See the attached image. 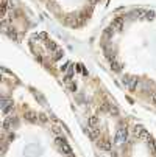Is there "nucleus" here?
I'll return each instance as SVG.
<instances>
[{
    "mask_svg": "<svg viewBox=\"0 0 156 157\" xmlns=\"http://www.w3.org/2000/svg\"><path fill=\"white\" fill-rule=\"evenodd\" d=\"M128 139V131H127V128L125 126H120L119 129H117V132H116V137H114V143L116 145H122V143H125Z\"/></svg>",
    "mask_w": 156,
    "mask_h": 157,
    "instance_id": "obj_1",
    "label": "nucleus"
},
{
    "mask_svg": "<svg viewBox=\"0 0 156 157\" xmlns=\"http://www.w3.org/2000/svg\"><path fill=\"white\" fill-rule=\"evenodd\" d=\"M123 84L128 86L130 89H134L136 84H138V78H136V76H131V75H127V76H123Z\"/></svg>",
    "mask_w": 156,
    "mask_h": 157,
    "instance_id": "obj_2",
    "label": "nucleus"
},
{
    "mask_svg": "<svg viewBox=\"0 0 156 157\" xmlns=\"http://www.w3.org/2000/svg\"><path fill=\"white\" fill-rule=\"evenodd\" d=\"M56 143L59 145V148H61V151H63V152H66L67 156L72 154V149H70L69 145L66 143V140H64V139H56Z\"/></svg>",
    "mask_w": 156,
    "mask_h": 157,
    "instance_id": "obj_3",
    "label": "nucleus"
},
{
    "mask_svg": "<svg viewBox=\"0 0 156 157\" xmlns=\"http://www.w3.org/2000/svg\"><path fill=\"white\" fill-rule=\"evenodd\" d=\"M133 132H134V135L139 137V139H148V137H150V135H148V132L142 128V126H134V131H133Z\"/></svg>",
    "mask_w": 156,
    "mask_h": 157,
    "instance_id": "obj_4",
    "label": "nucleus"
},
{
    "mask_svg": "<svg viewBox=\"0 0 156 157\" xmlns=\"http://www.w3.org/2000/svg\"><path fill=\"white\" fill-rule=\"evenodd\" d=\"M11 108H13V101L8 99V98H3L2 99V110H3V114H6Z\"/></svg>",
    "mask_w": 156,
    "mask_h": 157,
    "instance_id": "obj_5",
    "label": "nucleus"
},
{
    "mask_svg": "<svg viewBox=\"0 0 156 157\" xmlns=\"http://www.w3.org/2000/svg\"><path fill=\"white\" fill-rule=\"evenodd\" d=\"M100 148L105 149V151H111V141H108V140L100 141Z\"/></svg>",
    "mask_w": 156,
    "mask_h": 157,
    "instance_id": "obj_6",
    "label": "nucleus"
},
{
    "mask_svg": "<svg viewBox=\"0 0 156 157\" xmlns=\"http://www.w3.org/2000/svg\"><path fill=\"white\" fill-rule=\"evenodd\" d=\"M122 26H123V22H122V19H117V20L112 22V30H122Z\"/></svg>",
    "mask_w": 156,
    "mask_h": 157,
    "instance_id": "obj_7",
    "label": "nucleus"
},
{
    "mask_svg": "<svg viewBox=\"0 0 156 157\" xmlns=\"http://www.w3.org/2000/svg\"><path fill=\"white\" fill-rule=\"evenodd\" d=\"M97 123H98V118H97V117H91V118H89V125H91V128H95Z\"/></svg>",
    "mask_w": 156,
    "mask_h": 157,
    "instance_id": "obj_8",
    "label": "nucleus"
},
{
    "mask_svg": "<svg viewBox=\"0 0 156 157\" xmlns=\"http://www.w3.org/2000/svg\"><path fill=\"white\" fill-rule=\"evenodd\" d=\"M89 134H91V137H92V139H95L97 134H98V131H97L95 128H91V129H89Z\"/></svg>",
    "mask_w": 156,
    "mask_h": 157,
    "instance_id": "obj_9",
    "label": "nucleus"
},
{
    "mask_svg": "<svg viewBox=\"0 0 156 157\" xmlns=\"http://www.w3.org/2000/svg\"><path fill=\"white\" fill-rule=\"evenodd\" d=\"M36 115H35V114H33V112H27V118H28V120H31V121H35L36 120V118H35Z\"/></svg>",
    "mask_w": 156,
    "mask_h": 157,
    "instance_id": "obj_10",
    "label": "nucleus"
},
{
    "mask_svg": "<svg viewBox=\"0 0 156 157\" xmlns=\"http://www.w3.org/2000/svg\"><path fill=\"white\" fill-rule=\"evenodd\" d=\"M47 47H48V48H52V50H55V48H56V45H55V44H50V42H48Z\"/></svg>",
    "mask_w": 156,
    "mask_h": 157,
    "instance_id": "obj_11",
    "label": "nucleus"
},
{
    "mask_svg": "<svg viewBox=\"0 0 156 157\" xmlns=\"http://www.w3.org/2000/svg\"><path fill=\"white\" fill-rule=\"evenodd\" d=\"M151 101H153L155 104H156V93H153V95H151Z\"/></svg>",
    "mask_w": 156,
    "mask_h": 157,
    "instance_id": "obj_12",
    "label": "nucleus"
},
{
    "mask_svg": "<svg viewBox=\"0 0 156 157\" xmlns=\"http://www.w3.org/2000/svg\"><path fill=\"white\" fill-rule=\"evenodd\" d=\"M155 156H156V152H155Z\"/></svg>",
    "mask_w": 156,
    "mask_h": 157,
    "instance_id": "obj_13",
    "label": "nucleus"
}]
</instances>
